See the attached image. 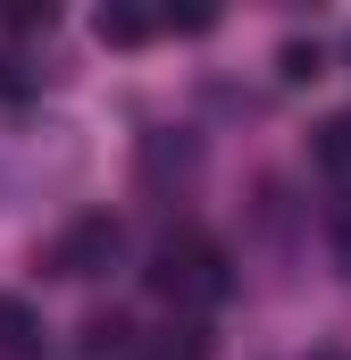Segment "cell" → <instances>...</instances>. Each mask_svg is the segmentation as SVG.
Masks as SVG:
<instances>
[{
  "mask_svg": "<svg viewBox=\"0 0 351 360\" xmlns=\"http://www.w3.org/2000/svg\"><path fill=\"white\" fill-rule=\"evenodd\" d=\"M151 285L184 302V310H209V302H226L234 293V276H226V252L218 243H201V235H168L159 243V260H151Z\"/></svg>",
  "mask_w": 351,
  "mask_h": 360,
  "instance_id": "obj_1",
  "label": "cell"
},
{
  "mask_svg": "<svg viewBox=\"0 0 351 360\" xmlns=\"http://www.w3.org/2000/svg\"><path fill=\"white\" fill-rule=\"evenodd\" d=\"M117 252H126V226L92 210V218H76V226L51 243V276H100L109 260H117Z\"/></svg>",
  "mask_w": 351,
  "mask_h": 360,
  "instance_id": "obj_2",
  "label": "cell"
},
{
  "mask_svg": "<svg viewBox=\"0 0 351 360\" xmlns=\"http://www.w3.org/2000/svg\"><path fill=\"white\" fill-rule=\"evenodd\" d=\"M0 360H42V319L0 293Z\"/></svg>",
  "mask_w": 351,
  "mask_h": 360,
  "instance_id": "obj_3",
  "label": "cell"
},
{
  "mask_svg": "<svg viewBox=\"0 0 351 360\" xmlns=\"http://www.w3.org/2000/svg\"><path fill=\"white\" fill-rule=\"evenodd\" d=\"M84 352H92V360H143V335H134V319L100 310V319L84 327Z\"/></svg>",
  "mask_w": 351,
  "mask_h": 360,
  "instance_id": "obj_4",
  "label": "cell"
},
{
  "mask_svg": "<svg viewBox=\"0 0 351 360\" xmlns=\"http://www.w3.org/2000/svg\"><path fill=\"white\" fill-rule=\"evenodd\" d=\"M143 360H209V327L201 319H176V327H159L143 344Z\"/></svg>",
  "mask_w": 351,
  "mask_h": 360,
  "instance_id": "obj_5",
  "label": "cell"
},
{
  "mask_svg": "<svg viewBox=\"0 0 351 360\" xmlns=\"http://www.w3.org/2000/svg\"><path fill=\"white\" fill-rule=\"evenodd\" d=\"M151 25H159V17H143V8H100V17H92V34H100V42H117V51H134Z\"/></svg>",
  "mask_w": 351,
  "mask_h": 360,
  "instance_id": "obj_6",
  "label": "cell"
},
{
  "mask_svg": "<svg viewBox=\"0 0 351 360\" xmlns=\"http://www.w3.org/2000/svg\"><path fill=\"white\" fill-rule=\"evenodd\" d=\"M318 160H326L335 176H351V117H326V126H318Z\"/></svg>",
  "mask_w": 351,
  "mask_h": 360,
  "instance_id": "obj_7",
  "label": "cell"
}]
</instances>
